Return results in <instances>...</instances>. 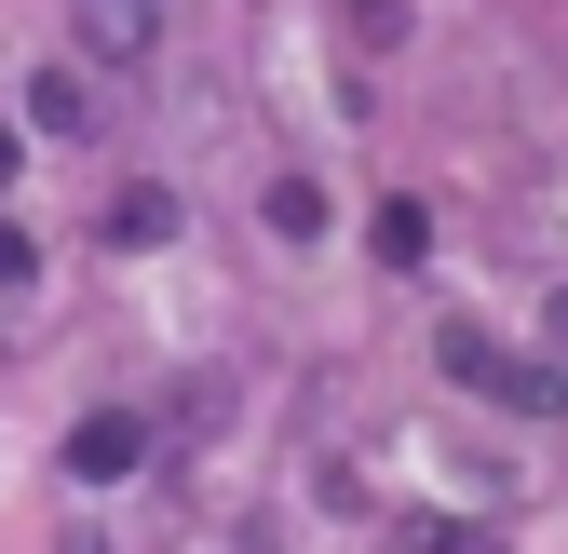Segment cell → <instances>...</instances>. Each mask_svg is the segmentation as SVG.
<instances>
[{
    "instance_id": "1",
    "label": "cell",
    "mask_w": 568,
    "mask_h": 554,
    "mask_svg": "<svg viewBox=\"0 0 568 554\" xmlns=\"http://www.w3.org/2000/svg\"><path fill=\"white\" fill-rule=\"evenodd\" d=\"M82 28H95V54H150L163 41V0H82Z\"/></svg>"
}]
</instances>
